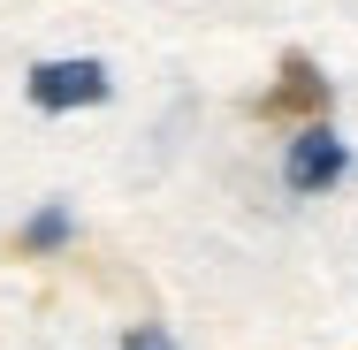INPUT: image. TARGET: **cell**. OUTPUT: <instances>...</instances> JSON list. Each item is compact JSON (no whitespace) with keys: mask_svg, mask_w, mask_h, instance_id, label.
<instances>
[{"mask_svg":"<svg viewBox=\"0 0 358 350\" xmlns=\"http://www.w3.org/2000/svg\"><path fill=\"white\" fill-rule=\"evenodd\" d=\"M320 115H328V76H320L313 54L289 46L282 69H275V84L259 92V122H320Z\"/></svg>","mask_w":358,"mask_h":350,"instance_id":"obj_1","label":"cell"},{"mask_svg":"<svg viewBox=\"0 0 358 350\" xmlns=\"http://www.w3.org/2000/svg\"><path fill=\"white\" fill-rule=\"evenodd\" d=\"M107 99V69L99 61H38L31 69V107L69 115V107H99Z\"/></svg>","mask_w":358,"mask_h":350,"instance_id":"obj_2","label":"cell"},{"mask_svg":"<svg viewBox=\"0 0 358 350\" xmlns=\"http://www.w3.org/2000/svg\"><path fill=\"white\" fill-rule=\"evenodd\" d=\"M343 168H351V160H343V145H336L328 130H320V122H313L305 138L289 145V160H282V183H289V191H328V183L343 175Z\"/></svg>","mask_w":358,"mask_h":350,"instance_id":"obj_3","label":"cell"},{"mask_svg":"<svg viewBox=\"0 0 358 350\" xmlns=\"http://www.w3.org/2000/svg\"><path fill=\"white\" fill-rule=\"evenodd\" d=\"M62 244H69V213H62V206H46L31 228H23V236H15V251H23V259H38V251H62Z\"/></svg>","mask_w":358,"mask_h":350,"instance_id":"obj_4","label":"cell"},{"mask_svg":"<svg viewBox=\"0 0 358 350\" xmlns=\"http://www.w3.org/2000/svg\"><path fill=\"white\" fill-rule=\"evenodd\" d=\"M122 350H176V343H168V328H130Z\"/></svg>","mask_w":358,"mask_h":350,"instance_id":"obj_5","label":"cell"}]
</instances>
